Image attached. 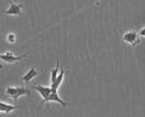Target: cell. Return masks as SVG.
Wrapping results in <instances>:
<instances>
[{"label":"cell","instance_id":"obj_1","mask_svg":"<svg viewBox=\"0 0 145 117\" xmlns=\"http://www.w3.org/2000/svg\"><path fill=\"white\" fill-rule=\"evenodd\" d=\"M6 94L11 96L13 100H17L19 97H21L23 95L31 96V92L23 86H8L6 89Z\"/></svg>","mask_w":145,"mask_h":117},{"label":"cell","instance_id":"obj_2","mask_svg":"<svg viewBox=\"0 0 145 117\" xmlns=\"http://www.w3.org/2000/svg\"><path fill=\"white\" fill-rule=\"evenodd\" d=\"M122 40H123L125 43H127L129 45H132V46H136V45L140 44V42H141L138 32H136L134 30L127 31V32L123 34Z\"/></svg>","mask_w":145,"mask_h":117},{"label":"cell","instance_id":"obj_3","mask_svg":"<svg viewBox=\"0 0 145 117\" xmlns=\"http://www.w3.org/2000/svg\"><path fill=\"white\" fill-rule=\"evenodd\" d=\"M22 8H23V5L21 3H14V2H10V7L8 10L5 11V15L7 16H21L22 15Z\"/></svg>","mask_w":145,"mask_h":117},{"label":"cell","instance_id":"obj_4","mask_svg":"<svg viewBox=\"0 0 145 117\" xmlns=\"http://www.w3.org/2000/svg\"><path fill=\"white\" fill-rule=\"evenodd\" d=\"M32 89L33 90L37 91L39 93H40V95L42 96V102H41V105H43V104H45L46 99L48 97V95L51 94V92H52V89L51 87H46V86H42V85H34V86H32Z\"/></svg>","mask_w":145,"mask_h":117},{"label":"cell","instance_id":"obj_5","mask_svg":"<svg viewBox=\"0 0 145 117\" xmlns=\"http://www.w3.org/2000/svg\"><path fill=\"white\" fill-rule=\"evenodd\" d=\"M25 58V54L23 55H20V56H14L11 52H6L5 54H0V59L7 63H14V62H18L20 60L24 59Z\"/></svg>","mask_w":145,"mask_h":117},{"label":"cell","instance_id":"obj_6","mask_svg":"<svg viewBox=\"0 0 145 117\" xmlns=\"http://www.w3.org/2000/svg\"><path fill=\"white\" fill-rule=\"evenodd\" d=\"M51 102H56V103L61 104L62 106H64V107H66V106L69 105V104H67L66 102H64L63 99L59 97V95H58L57 92H51V94L48 95V97H47V99H46L45 104L47 105V104H50Z\"/></svg>","mask_w":145,"mask_h":117},{"label":"cell","instance_id":"obj_7","mask_svg":"<svg viewBox=\"0 0 145 117\" xmlns=\"http://www.w3.org/2000/svg\"><path fill=\"white\" fill-rule=\"evenodd\" d=\"M65 74H66V70H64L62 69V71L61 73L57 75V77H56V80H55L53 83H52V85H51V89H52V92H57L58 90V87L61 86V84H62V82L64 80V76H65Z\"/></svg>","mask_w":145,"mask_h":117},{"label":"cell","instance_id":"obj_8","mask_svg":"<svg viewBox=\"0 0 145 117\" xmlns=\"http://www.w3.org/2000/svg\"><path fill=\"white\" fill-rule=\"evenodd\" d=\"M36 75H37V71H36L34 67H31V69L27 72V74L22 76V81L25 82V83H29L31 80H33Z\"/></svg>","mask_w":145,"mask_h":117},{"label":"cell","instance_id":"obj_9","mask_svg":"<svg viewBox=\"0 0 145 117\" xmlns=\"http://www.w3.org/2000/svg\"><path fill=\"white\" fill-rule=\"evenodd\" d=\"M17 108H19V106H13V105L0 102V112H2V113H10V112H12Z\"/></svg>","mask_w":145,"mask_h":117},{"label":"cell","instance_id":"obj_10","mask_svg":"<svg viewBox=\"0 0 145 117\" xmlns=\"http://www.w3.org/2000/svg\"><path fill=\"white\" fill-rule=\"evenodd\" d=\"M58 70H59V61L57 60V61H56V66H55L54 69L52 70V72H51V82H52V83L56 80V77H57V75H58Z\"/></svg>","mask_w":145,"mask_h":117},{"label":"cell","instance_id":"obj_11","mask_svg":"<svg viewBox=\"0 0 145 117\" xmlns=\"http://www.w3.org/2000/svg\"><path fill=\"white\" fill-rule=\"evenodd\" d=\"M7 41L9 42L10 44L16 43V41H17V36H16L14 33H9L8 36H7Z\"/></svg>","mask_w":145,"mask_h":117},{"label":"cell","instance_id":"obj_12","mask_svg":"<svg viewBox=\"0 0 145 117\" xmlns=\"http://www.w3.org/2000/svg\"><path fill=\"white\" fill-rule=\"evenodd\" d=\"M138 34H140V36H145V27H143L141 30H140Z\"/></svg>","mask_w":145,"mask_h":117},{"label":"cell","instance_id":"obj_13","mask_svg":"<svg viewBox=\"0 0 145 117\" xmlns=\"http://www.w3.org/2000/svg\"><path fill=\"white\" fill-rule=\"evenodd\" d=\"M0 69H2V64H0Z\"/></svg>","mask_w":145,"mask_h":117}]
</instances>
